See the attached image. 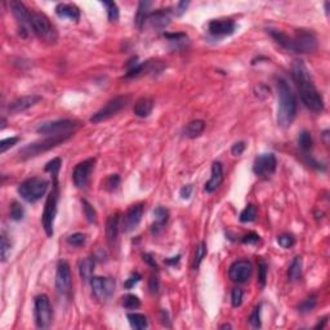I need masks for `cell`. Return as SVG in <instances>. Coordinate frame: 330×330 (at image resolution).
<instances>
[{
	"label": "cell",
	"instance_id": "cell-1",
	"mask_svg": "<svg viewBox=\"0 0 330 330\" xmlns=\"http://www.w3.org/2000/svg\"><path fill=\"white\" fill-rule=\"evenodd\" d=\"M292 76H293V80L295 81L298 92H299L302 102L305 103V106L313 112H321L324 110L323 95L317 91L315 83L312 80L311 73L302 61L294 62Z\"/></svg>",
	"mask_w": 330,
	"mask_h": 330
},
{
	"label": "cell",
	"instance_id": "cell-2",
	"mask_svg": "<svg viewBox=\"0 0 330 330\" xmlns=\"http://www.w3.org/2000/svg\"><path fill=\"white\" fill-rule=\"evenodd\" d=\"M277 85V95H279V107H277V124L281 128H288L292 125L295 114H297V99L292 92L289 84L279 77L276 81Z\"/></svg>",
	"mask_w": 330,
	"mask_h": 330
},
{
	"label": "cell",
	"instance_id": "cell-3",
	"mask_svg": "<svg viewBox=\"0 0 330 330\" xmlns=\"http://www.w3.org/2000/svg\"><path fill=\"white\" fill-rule=\"evenodd\" d=\"M73 136L71 133H65V134H57V136H51L45 138L43 141H37V142L30 143L26 147L21 148L18 152L19 159L21 160H26V159L34 158L37 156L39 154H43L45 151H49L52 148H55L58 145H62L66 140H69Z\"/></svg>",
	"mask_w": 330,
	"mask_h": 330
},
{
	"label": "cell",
	"instance_id": "cell-4",
	"mask_svg": "<svg viewBox=\"0 0 330 330\" xmlns=\"http://www.w3.org/2000/svg\"><path fill=\"white\" fill-rule=\"evenodd\" d=\"M31 30L40 40L48 44H55L58 40V33L44 13L31 11Z\"/></svg>",
	"mask_w": 330,
	"mask_h": 330
},
{
	"label": "cell",
	"instance_id": "cell-5",
	"mask_svg": "<svg viewBox=\"0 0 330 330\" xmlns=\"http://www.w3.org/2000/svg\"><path fill=\"white\" fill-rule=\"evenodd\" d=\"M49 182L40 177L27 178L18 186L19 196L27 202H37L45 195Z\"/></svg>",
	"mask_w": 330,
	"mask_h": 330
},
{
	"label": "cell",
	"instance_id": "cell-6",
	"mask_svg": "<svg viewBox=\"0 0 330 330\" xmlns=\"http://www.w3.org/2000/svg\"><path fill=\"white\" fill-rule=\"evenodd\" d=\"M58 177L53 178V190L51 191V194L48 195L47 202L44 205V212H43V227L47 234V236H53V227H55V220L57 216V206H58V182H57Z\"/></svg>",
	"mask_w": 330,
	"mask_h": 330
},
{
	"label": "cell",
	"instance_id": "cell-7",
	"mask_svg": "<svg viewBox=\"0 0 330 330\" xmlns=\"http://www.w3.org/2000/svg\"><path fill=\"white\" fill-rule=\"evenodd\" d=\"M128 103L129 95H118V97L110 99L101 110H98L95 114L92 115L91 123H93V124H98V123L109 120V119L115 116L118 112H120L124 107H127Z\"/></svg>",
	"mask_w": 330,
	"mask_h": 330
},
{
	"label": "cell",
	"instance_id": "cell-8",
	"mask_svg": "<svg viewBox=\"0 0 330 330\" xmlns=\"http://www.w3.org/2000/svg\"><path fill=\"white\" fill-rule=\"evenodd\" d=\"M34 316H35V324L39 329H47L49 328L53 317L52 305L47 294H39L34 302Z\"/></svg>",
	"mask_w": 330,
	"mask_h": 330
},
{
	"label": "cell",
	"instance_id": "cell-9",
	"mask_svg": "<svg viewBox=\"0 0 330 330\" xmlns=\"http://www.w3.org/2000/svg\"><path fill=\"white\" fill-rule=\"evenodd\" d=\"M73 288V276H71L70 264L66 260H59L55 272V289L59 295L69 297Z\"/></svg>",
	"mask_w": 330,
	"mask_h": 330
},
{
	"label": "cell",
	"instance_id": "cell-10",
	"mask_svg": "<svg viewBox=\"0 0 330 330\" xmlns=\"http://www.w3.org/2000/svg\"><path fill=\"white\" fill-rule=\"evenodd\" d=\"M9 7L11 11L17 19V23L19 26V30L22 33L23 37L31 35L33 30H31V11L26 8L25 4L18 0H11L9 1Z\"/></svg>",
	"mask_w": 330,
	"mask_h": 330
},
{
	"label": "cell",
	"instance_id": "cell-11",
	"mask_svg": "<svg viewBox=\"0 0 330 330\" xmlns=\"http://www.w3.org/2000/svg\"><path fill=\"white\" fill-rule=\"evenodd\" d=\"M77 127V123L70 119H59V120L48 121L43 123L37 128V132L40 134H51V136H57V134H65V133H71V130Z\"/></svg>",
	"mask_w": 330,
	"mask_h": 330
},
{
	"label": "cell",
	"instance_id": "cell-12",
	"mask_svg": "<svg viewBox=\"0 0 330 330\" xmlns=\"http://www.w3.org/2000/svg\"><path fill=\"white\" fill-rule=\"evenodd\" d=\"M91 286L94 297L101 302L109 301L115 292V280L111 277L93 276L91 279Z\"/></svg>",
	"mask_w": 330,
	"mask_h": 330
},
{
	"label": "cell",
	"instance_id": "cell-13",
	"mask_svg": "<svg viewBox=\"0 0 330 330\" xmlns=\"http://www.w3.org/2000/svg\"><path fill=\"white\" fill-rule=\"evenodd\" d=\"M293 39L294 53H311L317 48V37L308 30H298Z\"/></svg>",
	"mask_w": 330,
	"mask_h": 330
},
{
	"label": "cell",
	"instance_id": "cell-14",
	"mask_svg": "<svg viewBox=\"0 0 330 330\" xmlns=\"http://www.w3.org/2000/svg\"><path fill=\"white\" fill-rule=\"evenodd\" d=\"M253 274V264L246 259L235 260L228 268V277L238 284L246 283Z\"/></svg>",
	"mask_w": 330,
	"mask_h": 330
},
{
	"label": "cell",
	"instance_id": "cell-15",
	"mask_svg": "<svg viewBox=\"0 0 330 330\" xmlns=\"http://www.w3.org/2000/svg\"><path fill=\"white\" fill-rule=\"evenodd\" d=\"M276 165H277V160L274 154H262L256 158L253 165V172L257 174L258 177H267L272 176L276 170Z\"/></svg>",
	"mask_w": 330,
	"mask_h": 330
},
{
	"label": "cell",
	"instance_id": "cell-16",
	"mask_svg": "<svg viewBox=\"0 0 330 330\" xmlns=\"http://www.w3.org/2000/svg\"><path fill=\"white\" fill-rule=\"evenodd\" d=\"M95 159L89 158L84 162L79 163V164L73 168V184L76 186L77 188H84L87 186L89 181V177H91V173L94 169Z\"/></svg>",
	"mask_w": 330,
	"mask_h": 330
},
{
	"label": "cell",
	"instance_id": "cell-17",
	"mask_svg": "<svg viewBox=\"0 0 330 330\" xmlns=\"http://www.w3.org/2000/svg\"><path fill=\"white\" fill-rule=\"evenodd\" d=\"M143 212H145V204L140 202V204H134L127 210L123 220V231L125 234L134 231L138 224H140L141 220L143 217Z\"/></svg>",
	"mask_w": 330,
	"mask_h": 330
},
{
	"label": "cell",
	"instance_id": "cell-18",
	"mask_svg": "<svg viewBox=\"0 0 330 330\" xmlns=\"http://www.w3.org/2000/svg\"><path fill=\"white\" fill-rule=\"evenodd\" d=\"M236 23L230 18L212 19L208 25V31L214 37H230L235 33Z\"/></svg>",
	"mask_w": 330,
	"mask_h": 330
},
{
	"label": "cell",
	"instance_id": "cell-19",
	"mask_svg": "<svg viewBox=\"0 0 330 330\" xmlns=\"http://www.w3.org/2000/svg\"><path fill=\"white\" fill-rule=\"evenodd\" d=\"M41 97L40 95H23V97H19V98L15 99L13 102H11V105L8 106V111L11 112L12 115L19 114V112H23V111L29 110L30 107L35 106L37 102H40Z\"/></svg>",
	"mask_w": 330,
	"mask_h": 330
},
{
	"label": "cell",
	"instance_id": "cell-20",
	"mask_svg": "<svg viewBox=\"0 0 330 330\" xmlns=\"http://www.w3.org/2000/svg\"><path fill=\"white\" fill-rule=\"evenodd\" d=\"M146 23L155 30H163L170 23V9H158L148 16Z\"/></svg>",
	"mask_w": 330,
	"mask_h": 330
},
{
	"label": "cell",
	"instance_id": "cell-21",
	"mask_svg": "<svg viewBox=\"0 0 330 330\" xmlns=\"http://www.w3.org/2000/svg\"><path fill=\"white\" fill-rule=\"evenodd\" d=\"M222 182H223V166H222V163L214 162L212 165V176H210V180L205 183L204 190L212 194V192H214L217 188L220 187Z\"/></svg>",
	"mask_w": 330,
	"mask_h": 330
},
{
	"label": "cell",
	"instance_id": "cell-22",
	"mask_svg": "<svg viewBox=\"0 0 330 330\" xmlns=\"http://www.w3.org/2000/svg\"><path fill=\"white\" fill-rule=\"evenodd\" d=\"M55 15L61 18H67L73 22H77L80 19V9L71 3H59L55 7Z\"/></svg>",
	"mask_w": 330,
	"mask_h": 330
},
{
	"label": "cell",
	"instance_id": "cell-23",
	"mask_svg": "<svg viewBox=\"0 0 330 330\" xmlns=\"http://www.w3.org/2000/svg\"><path fill=\"white\" fill-rule=\"evenodd\" d=\"M120 220H121V214L119 212L111 214V216L107 218L106 236L110 244H112V242L116 240V238H118L119 230H120Z\"/></svg>",
	"mask_w": 330,
	"mask_h": 330
},
{
	"label": "cell",
	"instance_id": "cell-24",
	"mask_svg": "<svg viewBox=\"0 0 330 330\" xmlns=\"http://www.w3.org/2000/svg\"><path fill=\"white\" fill-rule=\"evenodd\" d=\"M152 7V3L151 1H147V0H142L138 3V8H137L136 17H134V23L138 29H142L145 23H146L148 16H150V9Z\"/></svg>",
	"mask_w": 330,
	"mask_h": 330
},
{
	"label": "cell",
	"instance_id": "cell-25",
	"mask_svg": "<svg viewBox=\"0 0 330 330\" xmlns=\"http://www.w3.org/2000/svg\"><path fill=\"white\" fill-rule=\"evenodd\" d=\"M154 109V101L148 97H141L137 99L136 105H134V115L138 118H147L150 116Z\"/></svg>",
	"mask_w": 330,
	"mask_h": 330
},
{
	"label": "cell",
	"instance_id": "cell-26",
	"mask_svg": "<svg viewBox=\"0 0 330 330\" xmlns=\"http://www.w3.org/2000/svg\"><path fill=\"white\" fill-rule=\"evenodd\" d=\"M154 218L155 223L152 224V232L154 234H158L160 230H163L166 222L169 220V212L168 209H165L164 206H158L156 209L154 210Z\"/></svg>",
	"mask_w": 330,
	"mask_h": 330
},
{
	"label": "cell",
	"instance_id": "cell-27",
	"mask_svg": "<svg viewBox=\"0 0 330 330\" xmlns=\"http://www.w3.org/2000/svg\"><path fill=\"white\" fill-rule=\"evenodd\" d=\"M204 129H205V121L198 119V120L190 121L186 125L183 133L187 138H196V137H199L204 132Z\"/></svg>",
	"mask_w": 330,
	"mask_h": 330
},
{
	"label": "cell",
	"instance_id": "cell-28",
	"mask_svg": "<svg viewBox=\"0 0 330 330\" xmlns=\"http://www.w3.org/2000/svg\"><path fill=\"white\" fill-rule=\"evenodd\" d=\"M95 267V260L94 258H85L84 260H81L79 264V272H80L81 279L84 281H91L93 277V272H94Z\"/></svg>",
	"mask_w": 330,
	"mask_h": 330
},
{
	"label": "cell",
	"instance_id": "cell-29",
	"mask_svg": "<svg viewBox=\"0 0 330 330\" xmlns=\"http://www.w3.org/2000/svg\"><path fill=\"white\" fill-rule=\"evenodd\" d=\"M268 33L271 35L274 39L276 40L277 44H280L284 49L289 52H294V47H293V39L290 37H288L286 34L281 33V31H277V30H268Z\"/></svg>",
	"mask_w": 330,
	"mask_h": 330
},
{
	"label": "cell",
	"instance_id": "cell-30",
	"mask_svg": "<svg viewBox=\"0 0 330 330\" xmlns=\"http://www.w3.org/2000/svg\"><path fill=\"white\" fill-rule=\"evenodd\" d=\"M302 266H303L302 257L297 256V257L292 260V263H290L289 266V270H288V279H289V281L294 283V281H298V280L301 279Z\"/></svg>",
	"mask_w": 330,
	"mask_h": 330
},
{
	"label": "cell",
	"instance_id": "cell-31",
	"mask_svg": "<svg viewBox=\"0 0 330 330\" xmlns=\"http://www.w3.org/2000/svg\"><path fill=\"white\" fill-rule=\"evenodd\" d=\"M127 319H128L129 324L133 329L136 330H142L146 329L148 327V320L145 315L142 313H137V312H130L127 315Z\"/></svg>",
	"mask_w": 330,
	"mask_h": 330
},
{
	"label": "cell",
	"instance_id": "cell-32",
	"mask_svg": "<svg viewBox=\"0 0 330 330\" xmlns=\"http://www.w3.org/2000/svg\"><path fill=\"white\" fill-rule=\"evenodd\" d=\"M103 7H106L107 11V17H109V21L110 22H116L119 19V16H120V12H119L118 4L115 3V1H102Z\"/></svg>",
	"mask_w": 330,
	"mask_h": 330
},
{
	"label": "cell",
	"instance_id": "cell-33",
	"mask_svg": "<svg viewBox=\"0 0 330 330\" xmlns=\"http://www.w3.org/2000/svg\"><path fill=\"white\" fill-rule=\"evenodd\" d=\"M298 145L302 148V151H305V152H308L310 150H312L313 141H312L311 133L307 132V130H303V132L299 133V136H298Z\"/></svg>",
	"mask_w": 330,
	"mask_h": 330
},
{
	"label": "cell",
	"instance_id": "cell-34",
	"mask_svg": "<svg viewBox=\"0 0 330 330\" xmlns=\"http://www.w3.org/2000/svg\"><path fill=\"white\" fill-rule=\"evenodd\" d=\"M206 244L204 241H202L196 246V250H195V257H194V263H192V267L194 270H198L200 267V264H202V259L205 258L206 256Z\"/></svg>",
	"mask_w": 330,
	"mask_h": 330
},
{
	"label": "cell",
	"instance_id": "cell-35",
	"mask_svg": "<svg viewBox=\"0 0 330 330\" xmlns=\"http://www.w3.org/2000/svg\"><path fill=\"white\" fill-rule=\"evenodd\" d=\"M257 217V208L253 204H249L245 209L240 213V220L242 223H248V222H253Z\"/></svg>",
	"mask_w": 330,
	"mask_h": 330
},
{
	"label": "cell",
	"instance_id": "cell-36",
	"mask_svg": "<svg viewBox=\"0 0 330 330\" xmlns=\"http://www.w3.org/2000/svg\"><path fill=\"white\" fill-rule=\"evenodd\" d=\"M61 165H62V160H61V158L52 159L51 162L47 163V165H45V172L51 173L53 178H55V177H58Z\"/></svg>",
	"mask_w": 330,
	"mask_h": 330
},
{
	"label": "cell",
	"instance_id": "cell-37",
	"mask_svg": "<svg viewBox=\"0 0 330 330\" xmlns=\"http://www.w3.org/2000/svg\"><path fill=\"white\" fill-rule=\"evenodd\" d=\"M123 306L127 310H136L141 306V301L140 298L134 295V294H128V295H125L123 298Z\"/></svg>",
	"mask_w": 330,
	"mask_h": 330
},
{
	"label": "cell",
	"instance_id": "cell-38",
	"mask_svg": "<svg viewBox=\"0 0 330 330\" xmlns=\"http://www.w3.org/2000/svg\"><path fill=\"white\" fill-rule=\"evenodd\" d=\"M11 250H12L11 240H8L7 235L3 234V235H1V248H0V254H1V260H3V262H5V260L8 259L9 254H11Z\"/></svg>",
	"mask_w": 330,
	"mask_h": 330
},
{
	"label": "cell",
	"instance_id": "cell-39",
	"mask_svg": "<svg viewBox=\"0 0 330 330\" xmlns=\"http://www.w3.org/2000/svg\"><path fill=\"white\" fill-rule=\"evenodd\" d=\"M25 217V209L18 202H13L11 205V218L13 220H21Z\"/></svg>",
	"mask_w": 330,
	"mask_h": 330
},
{
	"label": "cell",
	"instance_id": "cell-40",
	"mask_svg": "<svg viewBox=\"0 0 330 330\" xmlns=\"http://www.w3.org/2000/svg\"><path fill=\"white\" fill-rule=\"evenodd\" d=\"M267 264L262 259L258 260V281H259L260 286L264 288L266 286V281H267Z\"/></svg>",
	"mask_w": 330,
	"mask_h": 330
},
{
	"label": "cell",
	"instance_id": "cell-41",
	"mask_svg": "<svg viewBox=\"0 0 330 330\" xmlns=\"http://www.w3.org/2000/svg\"><path fill=\"white\" fill-rule=\"evenodd\" d=\"M81 204H83V210H84V214L87 217L88 222L94 223L95 220H97V213H95V209L92 206V204H89L87 200H83Z\"/></svg>",
	"mask_w": 330,
	"mask_h": 330
},
{
	"label": "cell",
	"instance_id": "cell-42",
	"mask_svg": "<svg viewBox=\"0 0 330 330\" xmlns=\"http://www.w3.org/2000/svg\"><path fill=\"white\" fill-rule=\"evenodd\" d=\"M85 240H87V236H85L84 234L76 232V234H73V235H70L67 238V244L71 246H76V248H79V246L84 245Z\"/></svg>",
	"mask_w": 330,
	"mask_h": 330
},
{
	"label": "cell",
	"instance_id": "cell-43",
	"mask_svg": "<svg viewBox=\"0 0 330 330\" xmlns=\"http://www.w3.org/2000/svg\"><path fill=\"white\" fill-rule=\"evenodd\" d=\"M316 303H317L316 297L311 295V297L306 298L305 301L302 302L301 305L298 306V311L303 312V313H306V312H311L312 310L316 307Z\"/></svg>",
	"mask_w": 330,
	"mask_h": 330
},
{
	"label": "cell",
	"instance_id": "cell-44",
	"mask_svg": "<svg viewBox=\"0 0 330 330\" xmlns=\"http://www.w3.org/2000/svg\"><path fill=\"white\" fill-rule=\"evenodd\" d=\"M277 242H279V245L281 248H284V249H290L295 244V238H293V235L283 234V235L277 236Z\"/></svg>",
	"mask_w": 330,
	"mask_h": 330
},
{
	"label": "cell",
	"instance_id": "cell-45",
	"mask_svg": "<svg viewBox=\"0 0 330 330\" xmlns=\"http://www.w3.org/2000/svg\"><path fill=\"white\" fill-rule=\"evenodd\" d=\"M242 295H244V293H242V290L240 289V288H236V289L232 290L231 293V303H232V307H240L242 303Z\"/></svg>",
	"mask_w": 330,
	"mask_h": 330
},
{
	"label": "cell",
	"instance_id": "cell-46",
	"mask_svg": "<svg viewBox=\"0 0 330 330\" xmlns=\"http://www.w3.org/2000/svg\"><path fill=\"white\" fill-rule=\"evenodd\" d=\"M260 308H262V305H258L257 307L254 308L253 312H252V315L249 317L250 324L253 325L254 328H260L262 323H260Z\"/></svg>",
	"mask_w": 330,
	"mask_h": 330
},
{
	"label": "cell",
	"instance_id": "cell-47",
	"mask_svg": "<svg viewBox=\"0 0 330 330\" xmlns=\"http://www.w3.org/2000/svg\"><path fill=\"white\" fill-rule=\"evenodd\" d=\"M18 141H19L18 137H11V138H5V140H3L0 142V152L4 154L8 148H11V147L15 146Z\"/></svg>",
	"mask_w": 330,
	"mask_h": 330
},
{
	"label": "cell",
	"instance_id": "cell-48",
	"mask_svg": "<svg viewBox=\"0 0 330 330\" xmlns=\"http://www.w3.org/2000/svg\"><path fill=\"white\" fill-rule=\"evenodd\" d=\"M119 183H120V177H119V174H111L106 180V188L109 191H114L118 188Z\"/></svg>",
	"mask_w": 330,
	"mask_h": 330
},
{
	"label": "cell",
	"instance_id": "cell-49",
	"mask_svg": "<svg viewBox=\"0 0 330 330\" xmlns=\"http://www.w3.org/2000/svg\"><path fill=\"white\" fill-rule=\"evenodd\" d=\"M140 280H141L140 274H138V272H134V274H132V275L127 279V281L124 283V288L125 289H132L133 286L136 285Z\"/></svg>",
	"mask_w": 330,
	"mask_h": 330
},
{
	"label": "cell",
	"instance_id": "cell-50",
	"mask_svg": "<svg viewBox=\"0 0 330 330\" xmlns=\"http://www.w3.org/2000/svg\"><path fill=\"white\" fill-rule=\"evenodd\" d=\"M159 288H160V281H159L158 275H151L150 280H148V289L151 290V293H158Z\"/></svg>",
	"mask_w": 330,
	"mask_h": 330
},
{
	"label": "cell",
	"instance_id": "cell-51",
	"mask_svg": "<svg viewBox=\"0 0 330 330\" xmlns=\"http://www.w3.org/2000/svg\"><path fill=\"white\" fill-rule=\"evenodd\" d=\"M259 241V235L256 232H249L242 238V242L244 244H257Z\"/></svg>",
	"mask_w": 330,
	"mask_h": 330
},
{
	"label": "cell",
	"instance_id": "cell-52",
	"mask_svg": "<svg viewBox=\"0 0 330 330\" xmlns=\"http://www.w3.org/2000/svg\"><path fill=\"white\" fill-rule=\"evenodd\" d=\"M245 142H242V141H240V142H236L234 146H232L231 148V152L232 155H235V156H240V155L245 151Z\"/></svg>",
	"mask_w": 330,
	"mask_h": 330
},
{
	"label": "cell",
	"instance_id": "cell-53",
	"mask_svg": "<svg viewBox=\"0 0 330 330\" xmlns=\"http://www.w3.org/2000/svg\"><path fill=\"white\" fill-rule=\"evenodd\" d=\"M192 191H194V186H192V184H186V186H183V187L181 188L180 191L181 198L184 199V200H187V199L191 198Z\"/></svg>",
	"mask_w": 330,
	"mask_h": 330
},
{
	"label": "cell",
	"instance_id": "cell-54",
	"mask_svg": "<svg viewBox=\"0 0 330 330\" xmlns=\"http://www.w3.org/2000/svg\"><path fill=\"white\" fill-rule=\"evenodd\" d=\"M190 1H180L176 7V16H182L187 9Z\"/></svg>",
	"mask_w": 330,
	"mask_h": 330
},
{
	"label": "cell",
	"instance_id": "cell-55",
	"mask_svg": "<svg viewBox=\"0 0 330 330\" xmlns=\"http://www.w3.org/2000/svg\"><path fill=\"white\" fill-rule=\"evenodd\" d=\"M143 260H145L147 264H150L152 268H158V263H156V260H155V258L152 257L150 253L143 254Z\"/></svg>",
	"mask_w": 330,
	"mask_h": 330
},
{
	"label": "cell",
	"instance_id": "cell-56",
	"mask_svg": "<svg viewBox=\"0 0 330 330\" xmlns=\"http://www.w3.org/2000/svg\"><path fill=\"white\" fill-rule=\"evenodd\" d=\"M160 319H162L163 325H165L166 328H170V320H169L168 312L165 311V310H162V311H160Z\"/></svg>",
	"mask_w": 330,
	"mask_h": 330
},
{
	"label": "cell",
	"instance_id": "cell-57",
	"mask_svg": "<svg viewBox=\"0 0 330 330\" xmlns=\"http://www.w3.org/2000/svg\"><path fill=\"white\" fill-rule=\"evenodd\" d=\"M180 259H181V256H177V257H173L172 259H166V260H165V263L173 266V264L178 263V262H180Z\"/></svg>",
	"mask_w": 330,
	"mask_h": 330
},
{
	"label": "cell",
	"instance_id": "cell-58",
	"mask_svg": "<svg viewBox=\"0 0 330 330\" xmlns=\"http://www.w3.org/2000/svg\"><path fill=\"white\" fill-rule=\"evenodd\" d=\"M328 323V319H327V317H325V319H323V323H319V324H317V325H316V329H319V328H320V329H323V328L324 327H325V324H327Z\"/></svg>",
	"mask_w": 330,
	"mask_h": 330
},
{
	"label": "cell",
	"instance_id": "cell-59",
	"mask_svg": "<svg viewBox=\"0 0 330 330\" xmlns=\"http://www.w3.org/2000/svg\"><path fill=\"white\" fill-rule=\"evenodd\" d=\"M231 325H230V324H224V325H222V327H220V329H231Z\"/></svg>",
	"mask_w": 330,
	"mask_h": 330
}]
</instances>
